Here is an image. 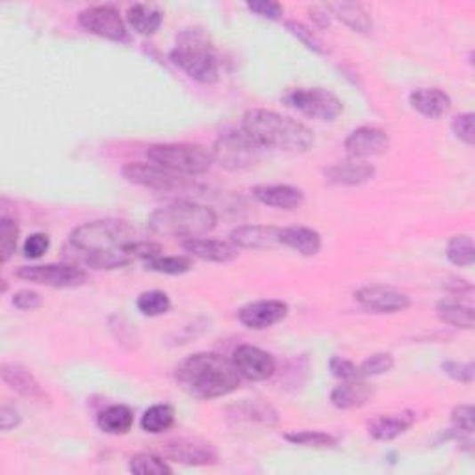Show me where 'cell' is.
Instances as JSON below:
<instances>
[{"label":"cell","mask_w":475,"mask_h":475,"mask_svg":"<svg viewBox=\"0 0 475 475\" xmlns=\"http://www.w3.org/2000/svg\"><path fill=\"white\" fill-rule=\"evenodd\" d=\"M69 244L80 261L95 270H117L162 254L158 244L140 240L134 227L121 220L82 223L71 232Z\"/></svg>","instance_id":"cell-1"},{"label":"cell","mask_w":475,"mask_h":475,"mask_svg":"<svg viewBox=\"0 0 475 475\" xmlns=\"http://www.w3.org/2000/svg\"><path fill=\"white\" fill-rule=\"evenodd\" d=\"M175 381L182 390L196 399L225 398L240 388L242 375L232 360L218 353L188 355L175 370Z\"/></svg>","instance_id":"cell-2"},{"label":"cell","mask_w":475,"mask_h":475,"mask_svg":"<svg viewBox=\"0 0 475 475\" xmlns=\"http://www.w3.org/2000/svg\"><path fill=\"white\" fill-rule=\"evenodd\" d=\"M242 131L261 149L283 150V153H307L314 145V133L307 125L271 110L246 112Z\"/></svg>","instance_id":"cell-3"},{"label":"cell","mask_w":475,"mask_h":475,"mask_svg":"<svg viewBox=\"0 0 475 475\" xmlns=\"http://www.w3.org/2000/svg\"><path fill=\"white\" fill-rule=\"evenodd\" d=\"M218 215L196 201H175L149 218V227L155 234L171 238H201L215 229Z\"/></svg>","instance_id":"cell-4"},{"label":"cell","mask_w":475,"mask_h":475,"mask_svg":"<svg viewBox=\"0 0 475 475\" xmlns=\"http://www.w3.org/2000/svg\"><path fill=\"white\" fill-rule=\"evenodd\" d=\"M169 58L189 78L201 84H215L220 80L218 54H215V49L206 36L199 30L182 32L177 37Z\"/></svg>","instance_id":"cell-5"},{"label":"cell","mask_w":475,"mask_h":475,"mask_svg":"<svg viewBox=\"0 0 475 475\" xmlns=\"http://www.w3.org/2000/svg\"><path fill=\"white\" fill-rule=\"evenodd\" d=\"M147 158L181 177H196L206 173L212 164V150L193 143H157L147 149Z\"/></svg>","instance_id":"cell-6"},{"label":"cell","mask_w":475,"mask_h":475,"mask_svg":"<svg viewBox=\"0 0 475 475\" xmlns=\"http://www.w3.org/2000/svg\"><path fill=\"white\" fill-rule=\"evenodd\" d=\"M258 147L244 131H229L218 138L212 147V158L229 171H244L261 160Z\"/></svg>","instance_id":"cell-7"},{"label":"cell","mask_w":475,"mask_h":475,"mask_svg":"<svg viewBox=\"0 0 475 475\" xmlns=\"http://www.w3.org/2000/svg\"><path fill=\"white\" fill-rule=\"evenodd\" d=\"M280 99L294 110L318 121H334L343 112V102L326 88H290Z\"/></svg>","instance_id":"cell-8"},{"label":"cell","mask_w":475,"mask_h":475,"mask_svg":"<svg viewBox=\"0 0 475 475\" xmlns=\"http://www.w3.org/2000/svg\"><path fill=\"white\" fill-rule=\"evenodd\" d=\"M17 278L27 283L51 286V288H78L85 280L88 273L75 264H45V266H20L15 271Z\"/></svg>","instance_id":"cell-9"},{"label":"cell","mask_w":475,"mask_h":475,"mask_svg":"<svg viewBox=\"0 0 475 475\" xmlns=\"http://www.w3.org/2000/svg\"><path fill=\"white\" fill-rule=\"evenodd\" d=\"M78 23L84 30H88L99 37L117 43L131 41V34L126 30L125 20L119 10L114 6L104 4V6L85 8L78 13Z\"/></svg>","instance_id":"cell-10"},{"label":"cell","mask_w":475,"mask_h":475,"mask_svg":"<svg viewBox=\"0 0 475 475\" xmlns=\"http://www.w3.org/2000/svg\"><path fill=\"white\" fill-rule=\"evenodd\" d=\"M355 301L362 309L375 314H396L413 305L407 294L384 285H366L358 288L355 292Z\"/></svg>","instance_id":"cell-11"},{"label":"cell","mask_w":475,"mask_h":475,"mask_svg":"<svg viewBox=\"0 0 475 475\" xmlns=\"http://www.w3.org/2000/svg\"><path fill=\"white\" fill-rule=\"evenodd\" d=\"M121 175L136 186H143L149 189H157V191H169V189H177L184 184V177L175 175L157 164H145V162H128L123 165Z\"/></svg>","instance_id":"cell-12"},{"label":"cell","mask_w":475,"mask_h":475,"mask_svg":"<svg viewBox=\"0 0 475 475\" xmlns=\"http://www.w3.org/2000/svg\"><path fill=\"white\" fill-rule=\"evenodd\" d=\"M232 364L244 379L254 382L271 379L277 370L275 358L268 351L249 343L238 345L232 353Z\"/></svg>","instance_id":"cell-13"},{"label":"cell","mask_w":475,"mask_h":475,"mask_svg":"<svg viewBox=\"0 0 475 475\" xmlns=\"http://www.w3.org/2000/svg\"><path fill=\"white\" fill-rule=\"evenodd\" d=\"M390 147V136L379 126H358L345 138L343 149L350 158L353 160H366L372 157L384 155Z\"/></svg>","instance_id":"cell-14"},{"label":"cell","mask_w":475,"mask_h":475,"mask_svg":"<svg viewBox=\"0 0 475 475\" xmlns=\"http://www.w3.org/2000/svg\"><path fill=\"white\" fill-rule=\"evenodd\" d=\"M290 309L283 301H254L240 309L238 312V319L242 321V326H246L251 331H264L270 329L277 323L283 321L288 316Z\"/></svg>","instance_id":"cell-15"},{"label":"cell","mask_w":475,"mask_h":475,"mask_svg":"<svg viewBox=\"0 0 475 475\" xmlns=\"http://www.w3.org/2000/svg\"><path fill=\"white\" fill-rule=\"evenodd\" d=\"M165 453L173 461L188 466H206L218 463V451H215L210 444L199 440H189V439L169 440L165 444Z\"/></svg>","instance_id":"cell-16"},{"label":"cell","mask_w":475,"mask_h":475,"mask_svg":"<svg viewBox=\"0 0 475 475\" xmlns=\"http://www.w3.org/2000/svg\"><path fill=\"white\" fill-rule=\"evenodd\" d=\"M230 244L238 249H273L280 246V229L270 225H242L230 232Z\"/></svg>","instance_id":"cell-17"},{"label":"cell","mask_w":475,"mask_h":475,"mask_svg":"<svg viewBox=\"0 0 475 475\" xmlns=\"http://www.w3.org/2000/svg\"><path fill=\"white\" fill-rule=\"evenodd\" d=\"M327 182L336 186H362L375 177V167L364 160H345L323 169Z\"/></svg>","instance_id":"cell-18"},{"label":"cell","mask_w":475,"mask_h":475,"mask_svg":"<svg viewBox=\"0 0 475 475\" xmlns=\"http://www.w3.org/2000/svg\"><path fill=\"white\" fill-rule=\"evenodd\" d=\"M253 197L271 208L295 210L305 203V193L290 184H261L253 188Z\"/></svg>","instance_id":"cell-19"},{"label":"cell","mask_w":475,"mask_h":475,"mask_svg":"<svg viewBox=\"0 0 475 475\" xmlns=\"http://www.w3.org/2000/svg\"><path fill=\"white\" fill-rule=\"evenodd\" d=\"M182 247L188 254L199 258L205 262L227 264L238 258V247L229 242L210 240V238H188L182 242Z\"/></svg>","instance_id":"cell-20"},{"label":"cell","mask_w":475,"mask_h":475,"mask_svg":"<svg viewBox=\"0 0 475 475\" xmlns=\"http://www.w3.org/2000/svg\"><path fill=\"white\" fill-rule=\"evenodd\" d=\"M0 374H3V381L12 388V390H15L23 398L32 401H43L47 398L39 382L36 381V377L30 374V370L25 368V366H20L17 362H4Z\"/></svg>","instance_id":"cell-21"},{"label":"cell","mask_w":475,"mask_h":475,"mask_svg":"<svg viewBox=\"0 0 475 475\" xmlns=\"http://www.w3.org/2000/svg\"><path fill=\"white\" fill-rule=\"evenodd\" d=\"M372 396L374 388L368 382H364L362 377H357L342 381V384H338L331 392V403L340 410H351L368 403Z\"/></svg>","instance_id":"cell-22"},{"label":"cell","mask_w":475,"mask_h":475,"mask_svg":"<svg viewBox=\"0 0 475 475\" xmlns=\"http://www.w3.org/2000/svg\"><path fill=\"white\" fill-rule=\"evenodd\" d=\"M416 416L410 410H405V413L399 415H382L377 416L370 423V437L379 440V442H392L398 437L405 435L407 431L415 425Z\"/></svg>","instance_id":"cell-23"},{"label":"cell","mask_w":475,"mask_h":475,"mask_svg":"<svg viewBox=\"0 0 475 475\" xmlns=\"http://www.w3.org/2000/svg\"><path fill=\"white\" fill-rule=\"evenodd\" d=\"M410 106L427 119H439L449 112L451 97L439 88H420L410 93Z\"/></svg>","instance_id":"cell-24"},{"label":"cell","mask_w":475,"mask_h":475,"mask_svg":"<svg viewBox=\"0 0 475 475\" xmlns=\"http://www.w3.org/2000/svg\"><path fill=\"white\" fill-rule=\"evenodd\" d=\"M280 246L290 247L303 256H314L321 249V236L309 227L280 229Z\"/></svg>","instance_id":"cell-25"},{"label":"cell","mask_w":475,"mask_h":475,"mask_svg":"<svg viewBox=\"0 0 475 475\" xmlns=\"http://www.w3.org/2000/svg\"><path fill=\"white\" fill-rule=\"evenodd\" d=\"M97 425L106 435H126L134 425V413L126 405H112L104 408L97 418Z\"/></svg>","instance_id":"cell-26"},{"label":"cell","mask_w":475,"mask_h":475,"mask_svg":"<svg viewBox=\"0 0 475 475\" xmlns=\"http://www.w3.org/2000/svg\"><path fill=\"white\" fill-rule=\"evenodd\" d=\"M327 12H331L338 20L345 27H350L353 32L360 34H368L374 28L372 17L368 15L360 4L355 3H331L326 6Z\"/></svg>","instance_id":"cell-27"},{"label":"cell","mask_w":475,"mask_h":475,"mask_svg":"<svg viewBox=\"0 0 475 475\" xmlns=\"http://www.w3.org/2000/svg\"><path fill=\"white\" fill-rule=\"evenodd\" d=\"M164 13L150 4H134L126 12V23L140 36H153L162 27Z\"/></svg>","instance_id":"cell-28"},{"label":"cell","mask_w":475,"mask_h":475,"mask_svg":"<svg viewBox=\"0 0 475 475\" xmlns=\"http://www.w3.org/2000/svg\"><path fill=\"white\" fill-rule=\"evenodd\" d=\"M437 316L440 321L447 323L451 327L457 329H473V309L470 305H463L459 301L444 299L437 305Z\"/></svg>","instance_id":"cell-29"},{"label":"cell","mask_w":475,"mask_h":475,"mask_svg":"<svg viewBox=\"0 0 475 475\" xmlns=\"http://www.w3.org/2000/svg\"><path fill=\"white\" fill-rule=\"evenodd\" d=\"M141 429L150 435H162L175 425V408L171 405L160 403L147 408L141 416Z\"/></svg>","instance_id":"cell-30"},{"label":"cell","mask_w":475,"mask_h":475,"mask_svg":"<svg viewBox=\"0 0 475 475\" xmlns=\"http://www.w3.org/2000/svg\"><path fill=\"white\" fill-rule=\"evenodd\" d=\"M136 307L147 318H158L171 310V299L162 290H150V292L140 294Z\"/></svg>","instance_id":"cell-31"},{"label":"cell","mask_w":475,"mask_h":475,"mask_svg":"<svg viewBox=\"0 0 475 475\" xmlns=\"http://www.w3.org/2000/svg\"><path fill=\"white\" fill-rule=\"evenodd\" d=\"M447 258L451 264L468 268L475 262L473 240L470 236H453L447 244Z\"/></svg>","instance_id":"cell-32"},{"label":"cell","mask_w":475,"mask_h":475,"mask_svg":"<svg viewBox=\"0 0 475 475\" xmlns=\"http://www.w3.org/2000/svg\"><path fill=\"white\" fill-rule=\"evenodd\" d=\"M147 270L157 271V273H165V275H182L188 273L193 268V261L189 256H157L150 258L145 262Z\"/></svg>","instance_id":"cell-33"},{"label":"cell","mask_w":475,"mask_h":475,"mask_svg":"<svg viewBox=\"0 0 475 475\" xmlns=\"http://www.w3.org/2000/svg\"><path fill=\"white\" fill-rule=\"evenodd\" d=\"M128 470L138 475H164L173 471V468L162 457L153 455V453H138L128 463Z\"/></svg>","instance_id":"cell-34"},{"label":"cell","mask_w":475,"mask_h":475,"mask_svg":"<svg viewBox=\"0 0 475 475\" xmlns=\"http://www.w3.org/2000/svg\"><path fill=\"white\" fill-rule=\"evenodd\" d=\"M285 440L294 446H305V447H334L336 439L323 431H294V433H286Z\"/></svg>","instance_id":"cell-35"},{"label":"cell","mask_w":475,"mask_h":475,"mask_svg":"<svg viewBox=\"0 0 475 475\" xmlns=\"http://www.w3.org/2000/svg\"><path fill=\"white\" fill-rule=\"evenodd\" d=\"M19 242V225L15 220L3 215L0 218V254H3V264H8L10 258L17 251Z\"/></svg>","instance_id":"cell-36"},{"label":"cell","mask_w":475,"mask_h":475,"mask_svg":"<svg viewBox=\"0 0 475 475\" xmlns=\"http://www.w3.org/2000/svg\"><path fill=\"white\" fill-rule=\"evenodd\" d=\"M394 368V357L390 353H375L372 357L366 358L358 366V375L364 377H377L384 375Z\"/></svg>","instance_id":"cell-37"},{"label":"cell","mask_w":475,"mask_h":475,"mask_svg":"<svg viewBox=\"0 0 475 475\" xmlns=\"http://www.w3.org/2000/svg\"><path fill=\"white\" fill-rule=\"evenodd\" d=\"M286 28H288V32H290L292 36H295L301 43H303V45H305L309 51H312V52H316V54H327V51L323 49V45H321V41H319V39L312 34V30H309L305 25L297 23V20H288Z\"/></svg>","instance_id":"cell-38"},{"label":"cell","mask_w":475,"mask_h":475,"mask_svg":"<svg viewBox=\"0 0 475 475\" xmlns=\"http://www.w3.org/2000/svg\"><path fill=\"white\" fill-rule=\"evenodd\" d=\"M473 407L471 405H459L453 408L451 413V423H453V429L455 433H466V435H473V429H475V423H473Z\"/></svg>","instance_id":"cell-39"},{"label":"cell","mask_w":475,"mask_h":475,"mask_svg":"<svg viewBox=\"0 0 475 475\" xmlns=\"http://www.w3.org/2000/svg\"><path fill=\"white\" fill-rule=\"evenodd\" d=\"M473 119L475 116L471 112L461 114L451 123V131L455 134L463 143H466L468 147H473L475 143V131H473Z\"/></svg>","instance_id":"cell-40"},{"label":"cell","mask_w":475,"mask_h":475,"mask_svg":"<svg viewBox=\"0 0 475 475\" xmlns=\"http://www.w3.org/2000/svg\"><path fill=\"white\" fill-rule=\"evenodd\" d=\"M442 370L444 374H447L453 381H459V382H466L470 384L473 381V374H475V366L473 362H455V360H447L442 364Z\"/></svg>","instance_id":"cell-41"},{"label":"cell","mask_w":475,"mask_h":475,"mask_svg":"<svg viewBox=\"0 0 475 475\" xmlns=\"http://www.w3.org/2000/svg\"><path fill=\"white\" fill-rule=\"evenodd\" d=\"M49 247H51V238L43 232H36L27 238V242L23 246V253L27 258L37 261V258H41L49 251Z\"/></svg>","instance_id":"cell-42"},{"label":"cell","mask_w":475,"mask_h":475,"mask_svg":"<svg viewBox=\"0 0 475 475\" xmlns=\"http://www.w3.org/2000/svg\"><path fill=\"white\" fill-rule=\"evenodd\" d=\"M247 10L271 20H278L285 13L283 4L275 3V0H253V3H247Z\"/></svg>","instance_id":"cell-43"},{"label":"cell","mask_w":475,"mask_h":475,"mask_svg":"<svg viewBox=\"0 0 475 475\" xmlns=\"http://www.w3.org/2000/svg\"><path fill=\"white\" fill-rule=\"evenodd\" d=\"M329 368L333 372V375L336 379H342V381H350V379H357L360 377L358 375V366L348 358L343 357H333L331 362H329Z\"/></svg>","instance_id":"cell-44"},{"label":"cell","mask_w":475,"mask_h":475,"mask_svg":"<svg viewBox=\"0 0 475 475\" xmlns=\"http://www.w3.org/2000/svg\"><path fill=\"white\" fill-rule=\"evenodd\" d=\"M12 303L19 310H37L43 305V299L34 290H19L13 294Z\"/></svg>","instance_id":"cell-45"},{"label":"cell","mask_w":475,"mask_h":475,"mask_svg":"<svg viewBox=\"0 0 475 475\" xmlns=\"http://www.w3.org/2000/svg\"><path fill=\"white\" fill-rule=\"evenodd\" d=\"M19 425H20V415L13 407L4 405L3 408H0V427H3V431H6L8 433V431H12Z\"/></svg>","instance_id":"cell-46"},{"label":"cell","mask_w":475,"mask_h":475,"mask_svg":"<svg viewBox=\"0 0 475 475\" xmlns=\"http://www.w3.org/2000/svg\"><path fill=\"white\" fill-rule=\"evenodd\" d=\"M446 288L449 292H453V294H463V292H471L473 290V286L468 283V280L455 278V277L449 278V283H446Z\"/></svg>","instance_id":"cell-47"},{"label":"cell","mask_w":475,"mask_h":475,"mask_svg":"<svg viewBox=\"0 0 475 475\" xmlns=\"http://www.w3.org/2000/svg\"><path fill=\"white\" fill-rule=\"evenodd\" d=\"M312 15V19L316 20V23L319 25V27H327L329 25V15H327V12H319V10H312L310 12Z\"/></svg>","instance_id":"cell-48"}]
</instances>
